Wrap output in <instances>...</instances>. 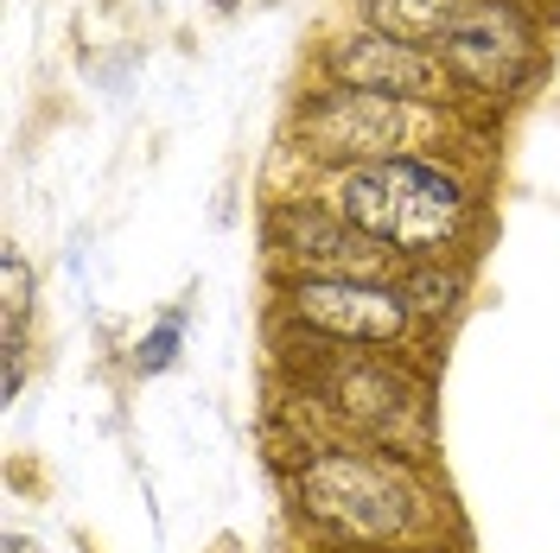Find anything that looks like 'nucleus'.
<instances>
[{
	"label": "nucleus",
	"instance_id": "f257e3e1",
	"mask_svg": "<svg viewBox=\"0 0 560 553\" xmlns=\"http://www.w3.org/2000/svg\"><path fill=\"white\" fill-rule=\"evenodd\" d=\"M280 490L313 548H453V490L427 458L300 433L280 458Z\"/></svg>",
	"mask_w": 560,
	"mask_h": 553
},
{
	"label": "nucleus",
	"instance_id": "f03ea898",
	"mask_svg": "<svg viewBox=\"0 0 560 553\" xmlns=\"http://www.w3.org/2000/svg\"><path fill=\"white\" fill-rule=\"evenodd\" d=\"M275 363L287 395L300 401V420H313V433L363 439L433 464V363H415L408 350L325 344L280 325Z\"/></svg>",
	"mask_w": 560,
	"mask_h": 553
},
{
	"label": "nucleus",
	"instance_id": "7ed1b4c3",
	"mask_svg": "<svg viewBox=\"0 0 560 553\" xmlns=\"http://www.w3.org/2000/svg\"><path fill=\"white\" fill-rule=\"evenodd\" d=\"M440 108H415L395 96H370V90H345V83H318L293 108V153L313 160L318 173L338 166H388L427 153L440 140Z\"/></svg>",
	"mask_w": 560,
	"mask_h": 553
},
{
	"label": "nucleus",
	"instance_id": "20e7f679",
	"mask_svg": "<svg viewBox=\"0 0 560 553\" xmlns=\"http://www.w3.org/2000/svg\"><path fill=\"white\" fill-rule=\"evenodd\" d=\"M268 286H275L280 331L350 344V350H408V356L427 350L395 274L388 280H268ZM427 356H440V350H427Z\"/></svg>",
	"mask_w": 560,
	"mask_h": 553
},
{
	"label": "nucleus",
	"instance_id": "39448f33",
	"mask_svg": "<svg viewBox=\"0 0 560 553\" xmlns=\"http://www.w3.org/2000/svg\"><path fill=\"white\" fill-rule=\"evenodd\" d=\"M388 198H395V255L401 261H458L485 230V185L458 173L453 160L408 153L388 160Z\"/></svg>",
	"mask_w": 560,
	"mask_h": 553
},
{
	"label": "nucleus",
	"instance_id": "423d86ee",
	"mask_svg": "<svg viewBox=\"0 0 560 553\" xmlns=\"http://www.w3.org/2000/svg\"><path fill=\"white\" fill-rule=\"evenodd\" d=\"M261 255H268V280H388L401 268L395 248L350 230L313 191L275 198L261 210Z\"/></svg>",
	"mask_w": 560,
	"mask_h": 553
},
{
	"label": "nucleus",
	"instance_id": "0eeeda50",
	"mask_svg": "<svg viewBox=\"0 0 560 553\" xmlns=\"http://www.w3.org/2000/svg\"><path fill=\"white\" fill-rule=\"evenodd\" d=\"M433 51L458 77V90L485 103H510L541 77V26L528 20L523 0H465V13Z\"/></svg>",
	"mask_w": 560,
	"mask_h": 553
},
{
	"label": "nucleus",
	"instance_id": "6e6552de",
	"mask_svg": "<svg viewBox=\"0 0 560 553\" xmlns=\"http://www.w3.org/2000/svg\"><path fill=\"white\" fill-rule=\"evenodd\" d=\"M318 83H345V90H370V96H395L415 108H458V77L440 64L433 45H401V38L376 33V26H345L318 45Z\"/></svg>",
	"mask_w": 560,
	"mask_h": 553
},
{
	"label": "nucleus",
	"instance_id": "1a4fd4ad",
	"mask_svg": "<svg viewBox=\"0 0 560 553\" xmlns=\"http://www.w3.org/2000/svg\"><path fill=\"white\" fill-rule=\"evenodd\" d=\"M395 286H401V299L415 311V331L427 350L446 344V331L458 325V306H465V261H401L395 268Z\"/></svg>",
	"mask_w": 560,
	"mask_h": 553
},
{
	"label": "nucleus",
	"instance_id": "9d476101",
	"mask_svg": "<svg viewBox=\"0 0 560 553\" xmlns=\"http://www.w3.org/2000/svg\"><path fill=\"white\" fill-rule=\"evenodd\" d=\"M318 204L331 216H345L350 230L376 236V243L395 248V198H388L383 166H338V173H318Z\"/></svg>",
	"mask_w": 560,
	"mask_h": 553
},
{
	"label": "nucleus",
	"instance_id": "9b49d317",
	"mask_svg": "<svg viewBox=\"0 0 560 553\" xmlns=\"http://www.w3.org/2000/svg\"><path fill=\"white\" fill-rule=\"evenodd\" d=\"M458 13L465 0H357V26H376L401 45H440Z\"/></svg>",
	"mask_w": 560,
	"mask_h": 553
},
{
	"label": "nucleus",
	"instance_id": "f8f14e48",
	"mask_svg": "<svg viewBox=\"0 0 560 553\" xmlns=\"http://www.w3.org/2000/svg\"><path fill=\"white\" fill-rule=\"evenodd\" d=\"M38 306V274L20 248H0V338H26Z\"/></svg>",
	"mask_w": 560,
	"mask_h": 553
},
{
	"label": "nucleus",
	"instance_id": "ddd939ff",
	"mask_svg": "<svg viewBox=\"0 0 560 553\" xmlns=\"http://www.w3.org/2000/svg\"><path fill=\"white\" fill-rule=\"evenodd\" d=\"M178 350H185V306L160 311V318L135 338V356H128V363H135L140 381H153V376H166V369L178 363Z\"/></svg>",
	"mask_w": 560,
	"mask_h": 553
},
{
	"label": "nucleus",
	"instance_id": "4468645a",
	"mask_svg": "<svg viewBox=\"0 0 560 553\" xmlns=\"http://www.w3.org/2000/svg\"><path fill=\"white\" fill-rule=\"evenodd\" d=\"M0 363H7V401H20V395H26V376H33L26 338H0Z\"/></svg>",
	"mask_w": 560,
	"mask_h": 553
},
{
	"label": "nucleus",
	"instance_id": "2eb2a0df",
	"mask_svg": "<svg viewBox=\"0 0 560 553\" xmlns=\"http://www.w3.org/2000/svg\"><path fill=\"white\" fill-rule=\"evenodd\" d=\"M313 553H458V548H313Z\"/></svg>",
	"mask_w": 560,
	"mask_h": 553
},
{
	"label": "nucleus",
	"instance_id": "dca6fc26",
	"mask_svg": "<svg viewBox=\"0 0 560 553\" xmlns=\"http://www.w3.org/2000/svg\"><path fill=\"white\" fill-rule=\"evenodd\" d=\"M0 553H45V548H38L33 534H7V548H0Z\"/></svg>",
	"mask_w": 560,
	"mask_h": 553
},
{
	"label": "nucleus",
	"instance_id": "f3484780",
	"mask_svg": "<svg viewBox=\"0 0 560 553\" xmlns=\"http://www.w3.org/2000/svg\"><path fill=\"white\" fill-rule=\"evenodd\" d=\"M210 7H217V13H230V7H236V0H210Z\"/></svg>",
	"mask_w": 560,
	"mask_h": 553
}]
</instances>
